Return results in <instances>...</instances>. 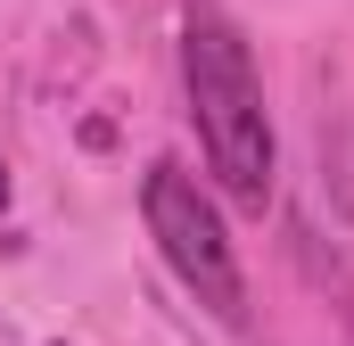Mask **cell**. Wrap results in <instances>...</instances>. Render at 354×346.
<instances>
[{"mask_svg": "<svg viewBox=\"0 0 354 346\" xmlns=\"http://www.w3.org/2000/svg\"><path fill=\"white\" fill-rule=\"evenodd\" d=\"M181 83H189V116H198L214 181L231 190V206L264 215V198H272V116H264L256 58H248L239 25L223 8H189L181 17Z\"/></svg>", "mask_w": 354, "mask_h": 346, "instance_id": "cell-1", "label": "cell"}, {"mask_svg": "<svg viewBox=\"0 0 354 346\" xmlns=\"http://www.w3.org/2000/svg\"><path fill=\"white\" fill-rule=\"evenodd\" d=\"M0 206H8V165H0Z\"/></svg>", "mask_w": 354, "mask_h": 346, "instance_id": "cell-3", "label": "cell"}, {"mask_svg": "<svg viewBox=\"0 0 354 346\" xmlns=\"http://www.w3.org/2000/svg\"><path fill=\"white\" fill-rule=\"evenodd\" d=\"M140 215H149V239L157 256L181 272V289L198 305H214L223 322L248 313V280H239V256H231V231L214 215V198L198 190V173H181L174 157H157L149 181H140Z\"/></svg>", "mask_w": 354, "mask_h": 346, "instance_id": "cell-2", "label": "cell"}]
</instances>
